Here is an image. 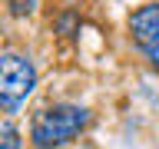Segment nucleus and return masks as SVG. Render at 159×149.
Returning a JSON list of instances; mask_svg holds the SVG:
<instances>
[{"label": "nucleus", "mask_w": 159, "mask_h": 149, "mask_svg": "<svg viewBox=\"0 0 159 149\" xmlns=\"http://www.w3.org/2000/svg\"><path fill=\"white\" fill-rule=\"evenodd\" d=\"M89 113L80 103H47L30 116V142L37 149H63L86 133Z\"/></svg>", "instance_id": "f257e3e1"}, {"label": "nucleus", "mask_w": 159, "mask_h": 149, "mask_svg": "<svg viewBox=\"0 0 159 149\" xmlns=\"http://www.w3.org/2000/svg\"><path fill=\"white\" fill-rule=\"evenodd\" d=\"M40 83V73L33 60L20 50H3L0 53V113H20L33 96Z\"/></svg>", "instance_id": "f03ea898"}, {"label": "nucleus", "mask_w": 159, "mask_h": 149, "mask_svg": "<svg viewBox=\"0 0 159 149\" xmlns=\"http://www.w3.org/2000/svg\"><path fill=\"white\" fill-rule=\"evenodd\" d=\"M129 40L159 70V3H143L129 13Z\"/></svg>", "instance_id": "7ed1b4c3"}, {"label": "nucleus", "mask_w": 159, "mask_h": 149, "mask_svg": "<svg viewBox=\"0 0 159 149\" xmlns=\"http://www.w3.org/2000/svg\"><path fill=\"white\" fill-rule=\"evenodd\" d=\"M0 149H23V133L10 119H0Z\"/></svg>", "instance_id": "20e7f679"}, {"label": "nucleus", "mask_w": 159, "mask_h": 149, "mask_svg": "<svg viewBox=\"0 0 159 149\" xmlns=\"http://www.w3.org/2000/svg\"><path fill=\"white\" fill-rule=\"evenodd\" d=\"M57 27H60V33H63V37H76V33H80V17L73 13V10H66V13H60Z\"/></svg>", "instance_id": "39448f33"}, {"label": "nucleus", "mask_w": 159, "mask_h": 149, "mask_svg": "<svg viewBox=\"0 0 159 149\" xmlns=\"http://www.w3.org/2000/svg\"><path fill=\"white\" fill-rule=\"evenodd\" d=\"M7 10L10 17H30L37 10V0H7Z\"/></svg>", "instance_id": "423d86ee"}]
</instances>
